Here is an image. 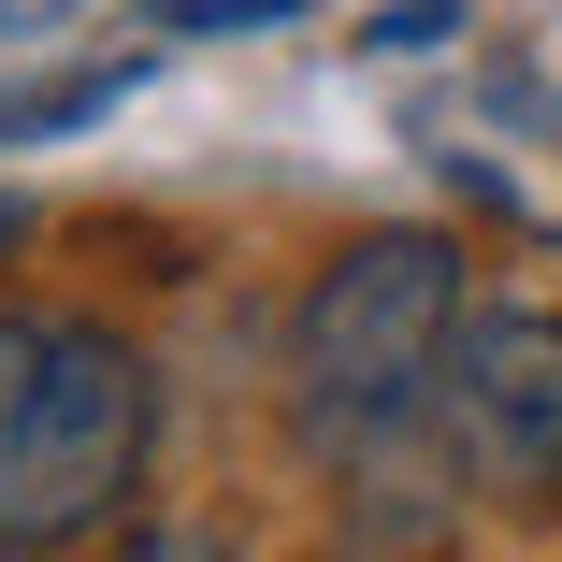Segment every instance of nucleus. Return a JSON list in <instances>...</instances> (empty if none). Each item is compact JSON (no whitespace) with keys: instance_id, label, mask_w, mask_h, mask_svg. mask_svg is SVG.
<instances>
[{"instance_id":"nucleus-3","label":"nucleus","mask_w":562,"mask_h":562,"mask_svg":"<svg viewBox=\"0 0 562 562\" xmlns=\"http://www.w3.org/2000/svg\"><path fill=\"white\" fill-rule=\"evenodd\" d=\"M432 432L491 505H562V303H533V289L462 303L447 375H432Z\"/></svg>"},{"instance_id":"nucleus-4","label":"nucleus","mask_w":562,"mask_h":562,"mask_svg":"<svg viewBox=\"0 0 562 562\" xmlns=\"http://www.w3.org/2000/svg\"><path fill=\"white\" fill-rule=\"evenodd\" d=\"M101 562H246V548L216 533V519H145V533L116 519V548H101Z\"/></svg>"},{"instance_id":"nucleus-1","label":"nucleus","mask_w":562,"mask_h":562,"mask_svg":"<svg viewBox=\"0 0 562 562\" xmlns=\"http://www.w3.org/2000/svg\"><path fill=\"white\" fill-rule=\"evenodd\" d=\"M159 375L87 303H0V562H72L145 505Z\"/></svg>"},{"instance_id":"nucleus-5","label":"nucleus","mask_w":562,"mask_h":562,"mask_svg":"<svg viewBox=\"0 0 562 562\" xmlns=\"http://www.w3.org/2000/svg\"><path fill=\"white\" fill-rule=\"evenodd\" d=\"M447 15H462V0H390L361 44H375V58H418V44H447Z\"/></svg>"},{"instance_id":"nucleus-2","label":"nucleus","mask_w":562,"mask_h":562,"mask_svg":"<svg viewBox=\"0 0 562 562\" xmlns=\"http://www.w3.org/2000/svg\"><path fill=\"white\" fill-rule=\"evenodd\" d=\"M447 331H462V246L447 232H361L317 260V289L289 303V418L317 432V462L404 447L432 418Z\"/></svg>"}]
</instances>
